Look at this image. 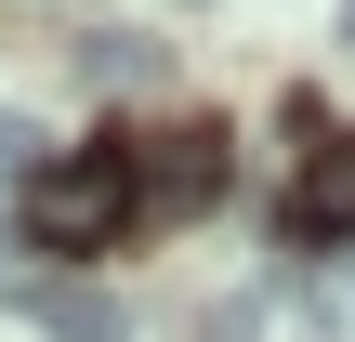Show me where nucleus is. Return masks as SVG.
<instances>
[{
  "instance_id": "1",
  "label": "nucleus",
  "mask_w": 355,
  "mask_h": 342,
  "mask_svg": "<svg viewBox=\"0 0 355 342\" xmlns=\"http://www.w3.org/2000/svg\"><path fill=\"white\" fill-rule=\"evenodd\" d=\"M132 211H145V185H132V158H119V145H66V158H40V171H26V224H40L53 250H105Z\"/></svg>"
},
{
  "instance_id": "2",
  "label": "nucleus",
  "mask_w": 355,
  "mask_h": 342,
  "mask_svg": "<svg viewBox=\"0 0 355 342\" xmlns=\"http://www.w3.org/2000/svg\"><path fill=\"white\" fill-rule=\"evenodd\" d=\"M132 185H145V211H211V198H224V132H211V119L158 132V145L132 158Z\"/></svg>"
},
{
  "instance_id": "3",
  "label": "nucleus",
  "mask_w": 355,
  "mask_h": 342,
  "mask_svg": "<svg viewBox=\"0 0 355 342\" xmlns=\"http://www.w3.org/2000/svg\"><path fill=\"white\" fill-rule=\"evenodd\" d=\"M290 237H355V132H329L290 185Z\"/></svg>"
},
{
  "instance_id": "4",
  "label": "nucleus",
  "mask_w": 355,
  "mask_h": 342,
  "mask_svg": "<svg viewBox=\"0 0 355 342\" xmlns=\"http://www.w3.org/2000/svg\"><path fill=\"white\" fill-rule=\"evenodd\" d=\"M40 330H53V342H119L132 316H119L105 290H40Z\"/></svg>"
},
{
  "instance_id": "5",
  "label": "nucleus",
  "mask_w": 355,
  "mask_h": 342,
  "mask_svg": "<svg viewBox=\"0 0 355 342\" xmlns=\"http://www.w3.org/2000/svg\"><path fill=\"white\" fill-rule=\"evenodd\" d=\"M92 79H105V92H132V79H158V53H145V40H92Z\"/></svg>"
},
{
  "instance_id": "6",
  "label": "nucleus",
  "mask_w": 355,
  "mask_h": 342,
  "mask_svg": "<svg viewBox=\"0 0 355 342\" xmlns=\"http://www.w3.org/2000/svg\"><path fill=\"white\" fill-rule=\"evenodd\" d=\"M26 171H40V132H26V119H0V185H26Z\"/></svg>"
},
{
  "instance_id": "7",
  "label": "nucleus",
  "mask_w": 355,
  "mask_h": 342,
  "mask_svg": "<svg viewBox=\"0 0 355 342\" xmlns=\"http://www.w3.org/2000/svg\"><path fill=\"white\" fill-rule=\"evenodd\" d=\"M343 53H355V0H343Z\"/></svg>"
},
{
  "instance_id": "8",
  "label": "nucleus",
  "mask_w": 355,
  "mask_h": 342,
  "mask_svg": "<svg viewBox=\"0 0 355 342\" xmlns=\"http://www.w3.org/2000/svg\"><path fill=\"white\" fill-rule=\"evenodd\" d=\"M277 342H316V330H277Z\"/></svg>"
}]
</instances>
